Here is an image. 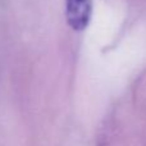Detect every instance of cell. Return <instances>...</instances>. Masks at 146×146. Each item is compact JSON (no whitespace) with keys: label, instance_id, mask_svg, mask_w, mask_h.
<instances>
[{"label":"cell","instance_id":"6da1fadb","mask_svg":"<svg viewBox=\"0 0 146 146\" xmlns=\"http://www.w3.org/2000/svg\"><path fill=\"white\" fill-rule=\"evenodd\" d=\"M92 14L91 0H66L67 22L74 31H82L88 26Z\"/></svg>","mask_w":146,"mask_h":146}]
</instances>
